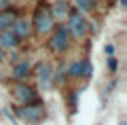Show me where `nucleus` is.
I'll list each match as a JSON object with an SVG mask.
<instances>
[{"instance_id": "1", "label": "nucleus", "mask_w": 127, "mask_h": 125, "mask_svg": "<svg viewBox=\"0 0 127 125\" xmlns=\"http://www.w3.org/2000/svg\"><path fill=\"white\" fill-rule=\"evenodd\" d=\"M30 23H32V38H47L53 32L57 21L49 11V0H38V4L34 6V13L30 17Z\"/></svg>"}, {"instance_id": "2", "label": "nucleus", "mask_w": 127, "mask_h": 125, "mask_svg": "<svg viewBox=\"0 0 127 125\" xmlns=\"http://www.w3.org/2000/svg\"><path fill=\"white\" fill-rule=\"evenodd\" d=\"M11 110L19 123H26V125H40L47 119V104L42 98L34 100L30 104H13Z\"/></svg>"}, {"instance_id": "3", "label": "nucleus", "mask_w": 127, "mask_h": 125, "mask_svg": "<svg viewBox=\"0 0 127 125\" xmlns=\"http://www.w3.org/2000/svg\"><path fill=\"white\" fill-rule=\"evenodd\" d=\"M64 26H66V30H68L72 42H85V40H89V36H91L89 19H87L83 13H78L74 6H72V11H70V15L66 17Z\"/></svg>"}, {"instance_id": "4", "label": "nucleus", "mask_w": 127, "mask_h": 125, "mask_svg": "<svg viewBox=\"0 0 127 125\" xmlns=\"http://www.w3.org/2000/svg\"><path fill=\"white\" fill-rule=\"evenodd\" d=\"M70 47H72V38H70L66 26L57 23L53 28V32L47 36V49H49V53L55 55V57H62V55H66L70 51Z\"/></svg>"}, {"instance_id": "5", "label": "nucleus", "mask_w": 127, "mask_h": 125, "mask_svg": "<svg viewBox=\"0 0 127 125\" xmlns=\"http://www.w3.org/2000/svg\"><path fill=\"white\" fill-rule=\"evenodd\" d=\"M11 98L13 104H30L34 100H38V89L36 85H32L30 81H13L11 83Z\"/></svg>"}, {"instance_id": "6", "label": "nucleus", "mask_w": 127, "mask_h": 125, "mask_svg": "<svg viewBox=\"0 0 127 125\" xmlns=\"http://www.w3.org/2000/svg\"><path fill=\"white\" fill-rule=\"evenodd\" d=\"M32 79H36L38 91H51L53 89V64L42 59V62L32 66Z\"/></svg>"}, {"instance_id": "7", "label": "nucleus", "mask_w": 127, "mask_h": 125, "mask_svg": "<svg viewBox=\"0 0 127 125\" xmlns=\"http://www.w3.org/2000/svg\"><path fill=\"white\" fill-rule=\"evenodd\" d=\"M11 32H13V34L21 40V45H23V42H28V40L32 38V23H30V17L19 15V17L15 19V23H13V28H11Z\"/></svg>"}, {"instance_id": "8", "label": "nucleus", "mask_w": 127, "mask_h": 125, "mask_svg": "<svg viewBox=\"0 0 127 125\" xmlns=\"http://www.w3.org/2000/svg\"><path fill=\"white\" fill-rule=\"evenodd\" d=\"M49 11L57 23H64L72 11V2L70 0H53V2H49Z\"/></svg>"}, {"instance_id": "9", "label": "nucleus", "mask_w": 127, "mask_h": 125, "mask_svg": "<svg viewBox=\"0 0 127 125\" xmlns=\"http://www.w3.org/2000/svg\"><path fill=\"white\" fill-rule=\"evenodd\" d=\"M32 66H34V64H32L28 57H21L17 64H13L11 81H30L32 79Z\"/></svg>"}, {"instance_id": "10", "label": "nucleus", "mask_w": 127, "mask_h": 125, "mask_svg": "<svg viewBox=\"0 0 127 125\" xmlns=\"http://www.w3.org/2000/svg\"><path fill=\"white\" fill-rule=\"evenodd\" d=\"M19 9L17 6H13L11 4L9 9H2L0 11V32H6V30H11L13 28V23H15V19L19 17Z\"/></svg>"}, {"instance_id": "11", "label": "nucleus", "mask_w": 127, "mask_h": 125, "mask_svg": "<svg viewBox=\"0 0 127 125\" xmlns=\"http://www.w3.org/2000/svg\"><path fill=\"white\" fill-rule=\"evenodd\" d=\"M85 62H87V57H78V59H74V62H70L68 66H66V72H68L70 83H72V81H83V74H85Z\"/></svg>"}, {"instance_id": "12", "label": "nucleus", "mask_w": 127, "mask_h": 125, "mask_svg": "<svg viewBox=\"0 0 127 125\" xmlns=\"http://www.w3.org/2000/svg\"><path fill=\"white\" fill-rule=\"evenodd\" d=\"M19 47H21V40H19L11 30L0 32V49H4V51H13V49H19Z\"/></svg>"}, {"instance_id": "13", "label": "nucleus", "mask_w": 127, "mask_h": 125, "mask_svg": "<svg viewBox=\"0 0 127 125\" xmlns=\"http://www.w3.org/2000/svg\"><path fill=\"white\" fill-rule=\"evenodd\" d=\"M70 79H68V72H66V64L59 62V66H53V87H68Z\"/></svg>"}, {"instance_id": "14", "label": "nucleus", "mask_w": 127, "mask_h": 125, "mask_svg": "<svg viewBox=\"0 0 127 125\" xmlns=\"http://www.w3.org/2000/svg\"><path fill=\"white\" fill-rule=\"evenodd\" d=\"M72 6L78 11V13L87 15V13H93V11L97 9V0H74Z\"/></svg>"}, {"instance_id": "15", "label": "nucleus", "mask_w": 127, "mask_h": 125, "mask_svg": "<svg viewBox=\"0 0 127 125\" xmlns=\"http://www.w3.org/2000/svg\"><path fill=\"white\" fill-rule=\"evenodd\" d=\"M91 76H93V62L87 57V62H85V74H83V83H89Z\"/></svg>"}, {"instance_id": "16", "label": "nucleus", "mask_w": 127, "mask_h": 125, "mask_svg": "<svg viewBox=\"0 0 127 125\" xmlns=\"http://www.w3.org/2000/svg\"><path fill=\"white\" fill-rule=\"evenodd\" d=\"M106 66H108V72H110V74H117V72H119V59H117V55L106 57Z\"/></svg>"}, {"instance_id": "17", "label": "nucleus", "mask_w": 127, "mask_h": 125, "mask_svg": "<svg viewBox=\"0 0 127 125\" xmlns=\"http://www.w3.org/2000/svg\"><path fill=\"white\" fill-rule=\"evenodd\" d=\"M6 53H9V62H11V66H13V64H17L19 59L23 57V51H21V47H19V49H13V51H6Z\"/></svg>"}, {"instance_id": "18", "label": "nucleus", "mask_w": 127, "mask_h": 125, "mask_svg": "<svg viewBox=\"0 0 127 125\" xmlns=\"http://www.w3.org/2000/svg\"><path fill=\"white\" fill-rule=\"evenodd\" d=\"M68 104H70V110H76V106H78V91L76 89H72V91H70V93H68Z\"/></svg>"}, {"instance_id": "19", "label": "nucleus", "mask_w": 127, "mask_h": 125, "mask_svg": "<svg viewBox=\"0 0 127 125\" xmlns=\"http://www.w3.org/2000/svg\"><path fill=\"white\" fill-rule=\"evenodd\" d=\"M104 53H106V57L117 55V45H114V42H106V45H104Z\"/></svg>"}, {"instance_id": "20", "label": "nucleus", "mask_w": 127, "mask_h": 125, "mask_svg": "<svg viewBox=\"0 0 127 125\" xmlns=\"http://www.w3.org/2000/svg\"><path fill=\"white\" fill-rule=\"evenodd\" d=\"M2 112H4V117H6V119H9L11 123H13V125H19V121L15 119V115H13V110H11V108H4Z\"/></svg>"}, {"instance_id": "21", "label": "nucleus", "mask_w": 127, "mask_h": 125, "mask_svg": "<svg viewBox=\"0 0 127 125\" xmlns=\"http://www.w3.org/2000/svg\"><path fill=\"white\" fill-rule=\"evenodd\" d=\"M11 6V0H0V11L2 9H9Z\"/></svg>"}, {"instance_id": "22", "label": "nucleus", "mask_w": 127, "mask_h": 125, "mask_svg": "<svg viewBox=\"0 0 127 125\" xmlns=\"http://www.w3.org/2000/svg\"><path fill=\"white\" fill-rule=\"evenodd\" d=\"M4 59H6V51H4V49H0V64L4 62Z\"/></svg>"}, {"instance_id": "23", "label": "nucleus", "mask_w": 127, "mask_h": 125, "mask_svg": "<svg viewBox=\"0 0 127 125\" xmlns=\"http://www.w3.org/2000/svg\"><path fill=\"white\" fill-rule=\"evenodd\" d=\"M119 125H127V121H125V119H121V121H119Z\"/></svg>"}]
</instances>
